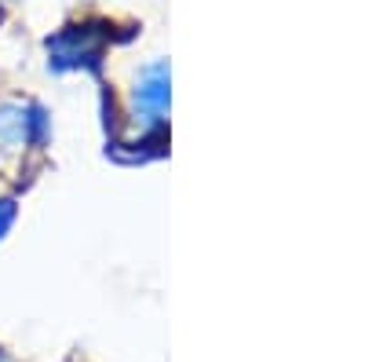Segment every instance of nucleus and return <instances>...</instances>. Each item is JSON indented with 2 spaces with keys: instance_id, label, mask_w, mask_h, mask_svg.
<instances>
[{
  "instance_id": "obj_3",
  "label": "nucleus",
  "mask_w": 365,
  "mask_h": 362,
  "mask_svg": "<svg viewBox=\"0 0 365 362\" xmlns=\"http://www.w3.org/2000/svg\"><path fill=\"white\" fill-rule=\"evenodd\" d=\"M51 117L41 103H4L0 106V143L4 146H48Z\"/></svg>"
},
{
  "instance_id": "obj_4",
  "label": "nucleus",
  "mask_w": 365,
  "mask_h": 362,
  "mask_svg": "<svg viewBox=\"0 0 365 362\" xmlns=\"http://www.w3.org/2000/svg\"><path fill=\"white\" fill-rule=\"evenodd\" d=\"M15 216H19V205H15V198H0V238H4V234L11 231Z\"/></svg>"
},
{
  "instance_id": "obj_5",
  "label": "nucleus",
  "mask_w": 365,
  "mask_h": 362,
  "mask_svg": "<svg viewBox=\"0 0 365 362\" xmlns=\"http://www.w3.org/2000/svg\"><path fill=\"white\" fill-rule=\"evenodd\" d=\"M0 362H8V355H4V351H0Z\"/></svg>"
},
{
  "instance_id": "obj_2",
  "label": "nucleus",
  "mask_w": 365,
  "mask_h": 362,
  "mask_svg": "<svg viewBox=\"0 0 365 362\" xmlns=\"http://www.w3.org/2000/svg\"><path fill=\"white\" fill-rule=\"evenodd\" d=\"M168 99H172V92H168V59H154L150 66H143V74L135 77V88H132V114L139 121L143 136H161Z\"/></svg>"
},
{
  "instance_id": "obj_1",
  "label": "nucleus",
  "mask_w": 365,
  "mask_h": 362,
  "mask_svg": "<svg viewBox=\"0 0 365 362\" xmlns=\"http://www.w3.org/2000/svg\"><path fill=\"white\" fill-rule=\"evenodd\" d=\"M110 29L106 22H73L63 26L55 37H48V66L55 74L70 70H99L103 51H106Z\"/></svg>"
}]
</instances>
